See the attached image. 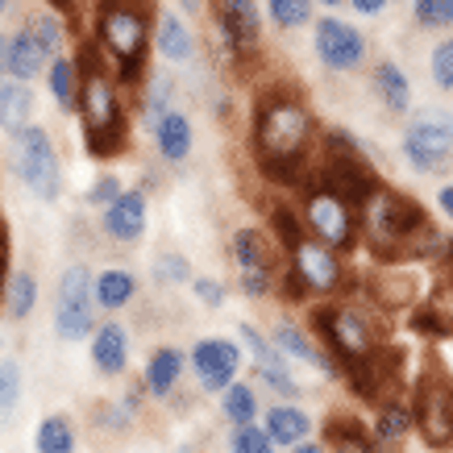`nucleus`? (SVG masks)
Listing matches in <instances>:
<instances>
[{"label":"nucleus","instance_id":"nucleus-7","mask_svg":"<svg viewBox=\"0 0 453 453\" xmlns=\"http://www.w3.org/2000/svg\"><path fill=\"white\" fill-rule=\"evenodd\" d=\"M300 217L308 234L320 237L325 246L342 250V254L362 242V234H357V204L337 188H329L325 179H308L300 188Z\"/></svg>","mask_w":453,"mask_h":453},{"label":"nucleus","instance_id":"nucleus-34","mask_svg":"<svg viewBox=\"0 0 453 453\" xmlns=\"http://www.w3.org/2000/svg\"><path fill=\"white\" fill-rule=\"evenodd\" d=\"M34 308H38V279L29 271H13L9 288H4V316L9 320H29Z\"/></svg>","mask_w":453,"mask_h":453},{"label":"nucleus","instance_id":"nucleus-45","mask_svg":"<svg viewBox=\"0 0 453 453\" xmlns=\"http://www.w3.org/2000/svg\"><path fill=\"white\" fill-rule=\"evenodd\" d=\"M192 291H196V303H204V308H225V300H229V288L212 275L192 279Z\"/></svg>","mask_w":453,"mask_h":453},{"label":"nucleus","instance_id":"nucleus-5","mask_svg":"<svg viewBox=\"0 0 453 453\" xmlns=\"http://www.w3.org/2000/svg\"><path fill=\"white\" fill-rule=\"evenodd\" d=\"M288 254V291L296 300H333V296H342L345 283H349V271H345V258L342 250L325 246L320 237H312L303 229L296 242L283 246Z\"/></svg>","mask_w":453,"mask_h":453},{"label":"nucleus","instance_id":"nucleus-25","mask_svg":"<svg viewBox=\"0 0 453 453\" xmlns=\"http://www.w3.org/2000/svg\"><path fill=\"white\" fill-rule=\"evenodd\" d=\"M374 92H379L387 112H395V117L412 112V80H408V71L399 67L395 58H379L374 63Z\"/></svg>","mask_w":453,"mask_h":453},{"label":"nucleus","instance_id":"nucleus-44","mask_svg":"<svg viewBox=\"0 0 453 453\" xmlns=\"http://www.w3.org/2000/svg\"><path fill=\"white\" fill-rule=\"evenodd\" d=\"M121 192H125L121 175H117V171H104V175L92 179V188H88V196H83V204H88V208H96V212H104V208H109Z\"/></svg>","mask_w":453,"mask_h":453},{"label":"nucleus","instance_id":"nucleus-41","mask_svg":"<svg viewBox=\"0 0 453 453\" xmlns=\"http://www.w3.org/2000/svg\"><path fill=\"white\" fill-rule=\"evenodd\" d=\"M412 21L420 29H453V0H412Z\"/></svg>","mask_w":453,"mask_h":453},{"label":"nucleus","instance_id":"nucleus-23","mask_svg":"<svg viewBox=\"0 0 453 453\" xmlns=\"http://www.w3.org/2000/svg\"><path fill=\"white\" fill-rule=\"evenodd\" d=\"M416 428V412H412V399L403 395H387L383 403H374V425L371 437L379 449H395L399 441L408 437Z\"/></svg>","mask_w":453,"mask_h":453},{"label":"nucleus","instance_id":"nucleus-46","mask_svg":"<svg viewBox=\"0 0 453 453\" xmlns=\"http://www.w3.org/2000/svg\"><path fill=\"white\" fill-rule=\"evenodd\" d=\"M217 4H220V13L237 17L242 26H250V29H258L262 34V4L258 0H217Z\"/></svg>","mask_w":453,"mask_h":453},{"label":"nucleus","instance_id":"nucleus-15","mask_svg":"<svg viewBox=\"0 0 453 453\" xmlns=\"http://www.w3.org/2000/svg\"><path fill=\"white\" fill-rule=\"evenodd\" d=\"M399 366H403V357H399L395 349L379 345L374 354H366L362 362L349 366V387H354V395L371 399V403H383L387 395H399Z\"/></svg>","mask_w":453,"mask_h":453},{"label":"nucleus","instance_id":"nucleus-17","mask_svg":"<svg viewBox=\"0 0 453 453\" xmlns=\"http://www.w3.org/2000/svg\"><path fill=\"white\" fill-rule=\"evenodd\" d=\"M154 50H158V58L171 63V67H192L196 58H200V38H196V29L183 21V13L158 9V13H154Z\"/></svg>","mask_w":453,"mask_h":453},{"label":"nucleus","instance_id":"nucleus-2","mask_svg":"<svg viewBox=\"0 0 453 453\" xmlns=\"http://www.w3.org/2000/svg\"><path fill=\"white\" fill-rule=\"evenodd\" d=\"M80 134L92 158H117L129 150V104L117 71L88 46L80 55Z\"/></svg>","mask_w":453,"mask_h":453},{"label":"nucleus","instance_id":"nucleus-43","mask_svg":"<svg viewBox=\"0 0 453 453\" xmlns=\"http://www.w3.org/2000/svg\"><path fill=\"white\" fill-rule=\"evenodd\" d=\"M17 399H21V362L4 357L0 362V420L17 408Z\"/></svg>","mask_w":453,"mask_h":453},{"label":"nucleus","instance_id":"nucleus-47","mask_svg":"<svg viewBox=\"0 0 453 453\" xmlns=\"http://www.w3.org/2000/svg\"><path fill=\"white\" fill-rule=\"evenodd\" d=\"M412 329H420V333H428V337H449L453 333V320L449 316H437L433 308H416V316H412Z\"/></svg>","mask_w":453,"mask_h":453},{"label":"nucleus","instance_id":"nucleus-56","mask_svg":"<svg viewBox=\"0 0 453 453\" xmlns=\"http://www.w3.org/2000/svg\"><path fill=\"white\" fill-rule=\"evenodd\" d=\"M55 4H67V0H55Z\"/></svg>","mask_w":453,"mask_h":453},{"label":"nucleus","instance_id":"nucleus-24","mask_svg":"<svg viewBox=\"0 0 453 453\" xmlns=\"http://www.w3.org/2000/svg\"><path fill=\"white\" fill-rule=\"evenodd\" d=\"M142 96H138V104H142V121L150 125H158L166 117L171 109H179L175 104V92H179V83H175V75L171 71H163V67H146V75H142Z\"/></svg>","mask_w":453,"mask_h":453},{"label":"nucleus","instance_id":"nucleus-53","mask_svg":"<svg viewBox=\"0 0 453 453\" xmlns=\"http://www.w3.org/2000/svg\"><path fill=\"white\" fill-rule=\"evenodd\" d=\"M175 4H179V9H183L188 17H196L200 9H204V0H175Z\"/></svg>","mask_w":453,"mask_h":453},{"label":"nucleus","instance_id":"nucleus-39","mask_svg":"<svg viewBox=\"0 0 453 453\" xmlns=\"http://www.w3.org/2000/svg\"><path fill=\"white\" fill-rule=\"evenodd\" d=\"M254 379L275 399H291V403H296V399L303 395V387L296 383V374H291L288 366H254Z\"/></svg>","mask_w":453,"mask_h":453},{"label":"nucleus","instance_id":"nucleus-32","mask_svg":"<svg viewBox=\"0 0 453 453\" xmlns=\"http://www.w3.org/2000/svg\"><path fill=\"white\" fill-rule=\"evenodd\" d=\"M80 437H75V425L67 416H42L38 420V433H34V449L38 453H75Z\"/></svg>","mask_w":453,"mask_h":453},{"label":"nucleus","instance_id":"nucleus-31","mask_svg":"<svg viewBox=\"0 0 453 453\" xmlns=\"http://www.w3.org/2000/svg\"><path fill=\"white\" fill-rule=\"evenodd\" d=\"M217 408H220V416H225L229 425H254V420H258V412H262L258 387L246 383V379H237V383H229L217 395Z\"/></svg>","mask_w":453,"mask_h":453},{"label":"nucleus","instance_id":"nucleus-20","mask_svg":"<svg viewBox=\"0 0 453 453\" xmlns=\"http://www.w3.org/2000/svg\"><path fill=\"white\" fill-rule=\"evenodd\" d=\"M150 138H154V150H158L163 163L183 166L188 158H192V150H196V125H192V117H188L183 109H171L163 121L150 129Z\"/></svg>","mask_w":453,"mask_h":453},{"label":"nucleus","instance_id":"nucleus-12","mask_svg":"<svg viewBox=\"0 0 453 453\" xmlns=\"http://www.w3.org/2000/svg\"><path fill=\"white\" fill-rule=\"evenodd\" d=\"M229 258L237 266V288L246 291L250 300H266L271 291L279 288V258L271 237L254 229V225H242L234 237H229Z\"/></svg>","mask_w":453,"mask_h":453},{"label":"nucleus","instance_id":"nucleus-42","mask_svg":"<svg viewBox=\"0 0 453 453\" xmlns=\"http://www.w3.org/2000/svg\"><path fill=\"white\" fill-rule=\"evenodd\" d=\"M428 80L437 83L441 92H453V34L433 46V55H428Z\"/></svg>","mask_w":453,"mask_h":453},{"label":"nucleus","instance_id":"nucleus-19","mask_svg":"<svg viewBox=\"0 0 453 453\" xmlns=\"http://www.w3.org/2000/svg\"><path fill=\"white\" fill-rule=\"evenodd\" d=\"M183 371H188V354L175 349V345H158L150 349L146 366H142V387L150 399H171L183 383Z\"/></svg>","mask_w":453,"mask_h":453},{"label":"nucleus","instance_id":"nucleus-6","mask_svg":"<svg viewBox=\"0 0 453 453\" xmlns=\"http://www.w3.org/2000/svg\"><path fill=\"white\" fill-rule=\"evenodd\" d=\"M312 333L325 342L342 366H354L366 354H374L383 337H379V325L371 320V312L362 303L349 300H329V303H316L312 308Z\"/></svg>","mask_w":453,"mask_h":453},{"label":"nucleus","instance_id":"nucleus-18","mask_svg":"<svg viewBox=\"0 0 453 453\" xmlns=\"http://www.w3.org/2000/svg\"><path fill=\"white\" fill-rule=\"evenodd\" d=\"M271 337H275V345L291 357V362L316 366L325 379H337V374H342V362L325 349V342L312 337V329H303V325H296V320H279L275 329H271Z\"/></svg>","mask_w":453,"mask_h":453},{"label":"nucleus","instance_id":"nucleus-50","mask_svg":"<svg viewBox=\"0 0 453 453\" xmlns=\"http://www.w3.org/2000/svg\"><path fill=\"white\" fill-rule=\"evenodd\" d=\"M437 212H441V217H445V220H449V225H453V179H449V183H441V188H437Z\"/></svg>","mask_w":453,"mask_h":453},{"label":"nucleus","instance_id":"nucleus-37","mask_svg":"<svg viewBox=\"0 0 453 453\" xmlns=\"http://www.w3.org/2000/svg\"><path fill=\"white\" fill-rule=\"evenodd\" d=\"M150 279L163 288H183V283H192V258L183 250H163L150 262Z\"/></svg>","mask_w":453,"mask_h":453},{"label":"nucleus","instance_id":"nucleus-38","mask_svg":"<svg viewBox=\"0 0 453 453\" xmlns=\"http://www.w3.org/2000/svg\"><path fill=\"white\" fill-rule=\"evenodd\" d=\"M229 453H279V445L271 441V433L254 420V425H234V433H229Z\"/></svg>","mask_w":453,"mask_h":453},{"label":"nucleus","instance_id":"nucleus-55","mask_svg":"<svg viewBox=\"0 0 453 453\" xmlns=\"http://www.w3.org/2000/svg\"><path fill=\"white\" fill-rule=\"evenodd\" d=\"M9 4H13V0H0V13H9Z\"/></svg>","mask_w":453,"mask_h":453},{"label":"nucleus","instance_id":"nucleus-35","mask_svg":"<svg viewBox=\"0 0 453 453\" xmlns=\"http://www.w3.org/2000/svg\"><path fill=\"white\" fill-rule=\"evenodd\" d=\"M371 288L379 308H408V303H416V279L403 275V271H383Z\"/></svg>","mask_w":453,"mask_h":453},{"label":"nucleus","instance_id":"nucleus-48","mask_svg":"<svg viewBox=\"0 0 453 453\" xmlns=\"http://www.w3.org/2000/svg\"><path fill=\"white\" fill-rule=\"evenodd\" d=\"M9 225L0 217V308H4V288H9Z\"/></svg>","mask_w":453,"mask_h":453},{"label":"nucleus","instance_id":"nucleus-3","mask_svg":"<svg viewBox=\"0 0 453 453\" xmlns=\"http://www.w3.org/2000/svg\"><path fill=\"white\" fill-rule=\"evenodd\" d=\"M154 21L142 0H100L96 26H92V50H96L121 83H138L150 58Z\"/></svg>","mask_w":453,"mask_h":453},{"label":"nucleus","instance_id":"nucleus-13","mask_svg":"<svg viewBox=\"0 0 453 453\" xmlns=\"http://www.w3.org/2000/svg\"><path fill=\"white\" fill-rule=\"evenodd\" d=\"M188 371L196 374L200 391L220 395L229 383L242 379V345L229 342V337H200L188 349Z\"/></svg>","mask_w":453,"mask_h":453},{"label":"nucleus","instance_id":"nucleus-54","mask_svg":"<svg viewBox=\"0 0 453 453\" xmlns=\"http://www.w3.org/2000/svg\"><path fill=\"white\" fill-rule=\"evenodd\" d=\"M316 4H320V9H342L345 0H316Z\"/></svg>","mask_w":453,"mask_h":453},{"label":"nucleus","instance_id":"nucleus-9","mask_svg":"<svg viewBox=\"0 0 453 453\" xmlns=\"http://www.w3.org/2000/svg\"><path fill=\"white\" fill-rule=\"evenodd\" d=\"M13 171L42 204H55L63 196V163L42 125H26L13 134Z\"/></svg>","mask_w":453,"mask_h":453},{"label":"nucleus","instance_id":"nucleus-28","mask_svg":"<svg viewBox=\"0 0 453 453\" xmlns=\"http://www.w3.org/2000/svg\"><path fill=\"white\" fill-rule=\"evenodd\" d=\"M34 88L26 80H4L0 83V129L13 138L17 129L34 125Z\"/></svg>","mask_w":453,"mask_h":453},{"label":"nucleus","instance_id":"nucleus-40","mask_svg":"<svg viewBox=\"0 0 453 453\" xmlns=\"http://www.w3.org/2000/svg\"><path fill=\"white\" fill-rule=\"evenodd\" d=\"M29 29H34V38H38V46L46 50V58L63 55V21H58L50 9H42V13L29 17Z\"/></svg>","mask_w":453,"mask_h":453},{"label":"nucleus","instance_id":"nucleus-33","mask_svg":"<svg viewBox=\"0 0 453 453\" xmlns=\"http://www.w3.org/2000/svg\"><path fill=\"white\" fill-rule=\"evenodd\" d=\"M262 13L275 29L291 34V29H303L312 26L316 17V0H262Z\"/></svg>","mask_w":453,"mask_h":453},{"label":"nucleus","instance_id":"nucleus-4","mask_svg":"<svg viewBox=\"0 0 453 453\" xmlns=\"http://www.w3.org/2000/svg\"><path fill=\"white\" fill-rule=\"evenodd\" d=\"M425 220H428L425 208L416 204L412 196L395 192L383 179L357 200V234H362V242H366L374 254H383V258H399V254H403V242H408Z\"/></svg>","mask_w":453,"mask_h":453},{"label":"nucleus","instance_id":"nucleus-14","mask_svg":"<svg viewBox=\"0 0 453 453\" xmlns=\"http://www.w3.org/2000/svg\"><path fill=\"white\" fill-rule=\"evenodd\" d=\"M412 412H416V433L433 449L453 445V383L449 379L433 374V379H425V383L416 387Z\"/></svg>","mask_w":453,"mask_h":453},{"label":"nucleus","instance_id":"nucleus-16","mask_svg":"<svg viewBox=\"0 0 453 453\" xmlns=\"http://www.w3.org/2000/svg\"><path fill=\"white\" fill-rule=\"evenodd\" d=\"M146 225H150V200L142 188H125L117 200H112L104 212H100V229L121 242V246H134L146 237Z\"/></svg>","mask_w":453,"mask_h":453},{"label":"nucleus","instance_id":"nucleus-51","mask_svg":"<svg viewBox=\"0 0 453 453\" xmlns=\"http://www.w3.org/2000/svg\"><path fill=\"white\" fill-rule=\"evenodd\" d=\"M288 453H333V449H329V441H312V437H308V441H300V445H296V449H288Z\"/></svg>","mask_w":453,"mask_h":453},{"label":"nucleus","instance_id":"nucleus-8","mask_svg":"<svg viewBox=\"0 0 453 453\" xmlns=\"http://www.w3.org/2000/svg\"><path fill=\"white\" fill-rule=\"evenodd\" d=\"M399 154L416 175H445L453 163V117L445 109H420L399 138Z\"/></svg>","mask_w":453,"mask_h":453},{"label":"nucleus","instance_id":"nucleus-49","mask_svg":"<svg viewBox=\"0 0 453 453\" xmlns=\"http://www.w3.org/2000/svg\"><path fill=\"white\" fill-rule=\"evenodd\" d=\"M345 4H349L357 17H379V13H387V0H345Z\"/></svg>","mask_w":453,"mask_h":453},{"label":"nucleus","instance_id":"nucleus-30","mask_svg":"<svg viewBox=\"0 0 453 453\" xmlns=\"http://www.w3.org/2000/svg\"><path fill=\"white\" fill-rule=\"evenodd\" d=\"M46 88H50V100H55L58 109L75 112V104H80V58H67V55L50 58Z\"/></svg>","mask_w":453,"mask_h":453},{"label":"nucleus","instance_id":"nucleus-36","mask_svg":"<svg viewBox=\"0 0 453 453\" xmlns=\"http://www.w3.org/2000/svg\"><path fill=\"white\" fill-rule=\"evenodd\" d=\"M237 337H242V345L250 349L254 366H288V354H283V349L275 345V337H271V333H262L258 325L242 320V325H237Z\"/></svg>","mask_w":453,"mask_h":453},{"label":"nucleus","instance_id":"nucleus-1","mask_svg":"<svg viewBox=\"0 0 453 453\" xmlns=\"http://www.w3.org/2000/svg\"><path fill=\"white\" fill-rule=\"evenodd\" d=\"M316 146V117L303 104V96L296 92H266L254 109V125H250V150L258 171H266L271 179H288V183H308V175H300L308 154Z\"/></svg>","mask_w":453,"mask_h":453},{"label":"nucleus","instance_id":"nucleus-11","mask_svg":"<svg viewBox=\"0 0 453 453\" xmlns=\"http://www.w3.org/2000/svg\"><path fill=\"white\" fill-rule=\"evenodd\" d=\"M312 50H316V63L333 75H354V71L366 67L371 58V38L345 21L337 13H325L312 21Z\"/></svg>","mask_w":453,"mask_h":453},{"label":"nucleus","instance_id":"nucleus-10","mask_svg":"<svg viewBox=\"0 0 453 453\" xmlns=\"http://www.w3.org/2000/svg\"><path fill=\"white\" fill-rule=\"evenodd\" d=\"M96 275L88 262H71L58 279V303H55V333L58 342H83L96 333Z\"/></svg>","mask_w":453,"mask_h":453},{"label":"nucleus","instance_id":"nucleus-21","mask_svg":"<svg viewBox=\"0 0 453 453\" xmlns=\"http://www.w3.org/2000/svg\"><path fill=\"white\" fill-rule=\"evenodd\" d=\"M92 366L104 379H121L129 371V329L121 320H104L92 333Z\"/></svg>","mask_w":453,"mask_h":453},{"label":"nucleus","instance_id":"nucleus-52","mask_svg":"<svg viewBox=\"0 0 453 453\" xmlns=\"http://www.w3.org/2000/svg\"><path fill=\"white\" fill-rule=\"evenodd\" d=\"M9 75V34H0V83Z\"/></svg>","mask_w":453,"mask_h":453},{"label":"nucleus","instance_id":"nucleus-22","mask_svg":"<svg viewBox=\"0 0 453 453\" xmlns=\"http://www.w3.org/2000/svg\"><path fill=\"white\" fill-rule=\"evenodd\" d=\"M262 428L271 433L279 449H296L300 441L312 437V416L303 412L300 403H291V399H275L266 412H262Z\"/></svg>","mask_w":453,"mask_h":453},{"label":"nucleus","instance_id":"nucleus-29","mask_svg":"<svg viewBox=\"0 0 453 453\" xmlns=\"http://www.w3.org/2000/svg\"><path fill=\"white\" fill-rule=\"evenodd\" d=\"M138 300V275L129 266H109L96 271V308L100 312H121Z\"/></svg>","mask_w":453,"mask_h":453},{"label":"nucleus","instance_id":"nucleus-26","mask_svg":"<svg viewBox=\"0 0 453 453\" xmlns=\"http://www.w3.org/2000/svg\"><path fill=\"white\" fill-rule=\"evenodd\" d=\"M146 387L134 383V387H125L117 399H104L96 408V425L104 428V433H129V428L138 425V416L142 408H146Z\"/></svg>","mask_w":453,"mask_h":453},{"label":"nucleus","instance_id":"nucleus-27","mask_svg":"<svg viewBox=\"0 0 453 453\" xmlns=\"http://www.w3.org/2000/svg\"><path fill=\"white\" fill-rule=\"evenodd\" d=\"M46 50L38 46V38H34V29H17V34H9V80H26L34 83L38 75H46Z\"/></svg>","mask_w":453,"mask_h":453}]
</instances>
